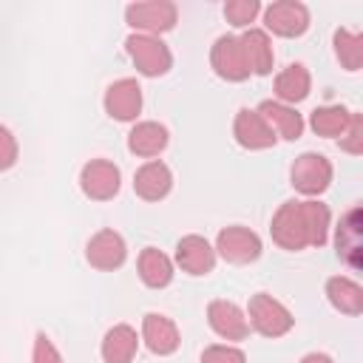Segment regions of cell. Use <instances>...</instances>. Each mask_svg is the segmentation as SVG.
I'll use <instances>...</instances> for the list:
<instances>
[{
	"label": "cell",
	"mask_w": 363,
	"mask_h": 363,
	"mask_svg": "<svg viewBox=\"0 0 363 363\" xmlns=\"http://www.w3.org/2000/svg\"><path fill=\"white\" fill-rule=\"evenodd\" d=\"M119 167L108 159H91L79 173V187L94 201H108L119 193Z\"/></svg>",
	"instance_id": "obj_7"
},
{
	"label": "cell",
	"mask_w": 363,
	"mask_h": 363,
	"mask_svg": "<svg viewBox=\"0 0 363 363\" xmlns=\"http://www.w3.org/2000/svg\"><path fill=\"white\" fill-rule=\"evenodd\" d=\"M17 162V139L6 125H0V170H9Z\"/></svg>",
	"instance_id": "obj_31"
},
{
	"label": "cell",
	"mask_w": 363,
	"mask_h": 363,
	"mask_svg": "<svg viewBox=\"0 0 363 363\" xmlns=\"http://www.w3.org/2000/svg\"><path fill=\"white\" fill-rule=\"evenodd\" d=\"M142 340H145V346L153 354H162V357L173 354L179 349V343H182L176 323L170 318H164V315H156V312L145 315V320H142Z\"/></svg>",
	"instance_id": "obj_16"
},
{
	"label": "cell",
	"mask_w": 363,
	"mask_h": 363,
	"mask_svg": "<svg viewBox=\"0 0 363 363\" xmlns=\"http://www.w3.org/2000/svg\"><path fill=\"white\" fill-rule=\"evenodd\" d=\"M329 207L320 201H284L272 216L269 233L272 241L289 252L323 247L329 235Z\"/></svg>",
	"instance_id": "obj_1"
},
{
	"label": "cell",
	"mask_w": 363,
	"mask_h": 363,
	"mask_svg": "<svg viewBox=\"0 0 363 363\" xmlns=\"http://www.w3.org/2000/svg\"><path fill=\"white\" fill-rule=\"evenodd\" d=\"M170 187H173V173H170V167L164 164V162H145L136 173H133V190H136V196L139 199H145V201H159V199H164L167 193H170Z\"/></svg>",
	"instance_id": "obj_14"
},
{
	"label": "cell",
	"mask_w": 363,
	"mask_h": 363,
	"mask_svg": "<svg viewBox=\"0 0 363 363\" xmlns=\"http://www.w3.org/2000/svg\"><path fill=\"white\" fill-rule=\"evenodd\" d=\"M105 111L116 122H133L142 111V88L136 79L125 77L108 85L105 91Z\"/></svg>",
	"instance_id": "obj_10"
},
{
	"label": "cell",
	"mask_w": 363,
	"mask_h": 363,
	"mask_svg": "<svg viewBox=\"0 0 363 363\" xmlns=\"http://www.w3.org/2000/svg\"><path fill=\"white\" fill-rule=\"evenodd\" d=\"M136 349H139V337H136V329L128 323L111 326L102 337V360L105 363H130L136 357Z\"/></svg>",
	"instance_id": "obj_18"
},
{
	"label": "cell",
	"mask_w": 363,
	"mask_h": 363,
	"mask_svg": "<svg viewBox=\"0 0 363 363\" xmlns=\"http://www.w3.org/2000/svg\"><path fill=\"white\" fill-rule=\"evenodd\" d=\"M233 136H235V142H238L241 147H247V150H267V147H272L275 139H278V136L269 130V125L261 119V113L252 111V108H241V111L235 113Z\"/></svg>",
	"instance_id": "obj_12"
},
{
	"label": "cell",
	"mask_w": 363,
	"mask_h": 363,
	"mask_svg": "<svg viewBox=\"0 0 363 363\" xmlns=\"http://www.w3.org/2000/svg\"><path fill=\"white\" fill-rule=\"evenodd\" d=\"M309 88H312V77L306 71V65L301 62H292L286 65L278 77H275V96L281 99V105H295V102H303L309 96Z\"/></svg>",
	"instance_id": "obj_20"
},
{
	"label": "cell",
	"mask_w": 363,
	"mask_h": 363,
	"mask_svg": "<svg viewBox=\"0 0 363 363\" xmlns=\"http://www.w3.org/2000/svg\"><path fill=\"white\" fill-rule=\"evenodd\" d=\"M292 187L303 196H320L332 184V162L323 153H301L289 170Z\"/></svg>",
	"instance_id": "obj_5"
},
{
	"label": "cell",
	"mask_w": 363,
	"mask_h": 363,
	"mask_svg": "<svg viewBox=\"0 0 363 363\" xmlns=\"http://www.w3.org/2000/svg\"><path fill=\"white\" fill-rule=\"evenodd\" d=\"M207 320L213 326V332L224 340H244L250 335V323H247V315L233 303V301H224V298H216L210 301L207 306Z\"/></svg>",
	"instance_id": "obj_13"
},
{
	"label": "cell",
	"mask_w": 363,
	"mask_h": 363,
	"mask_svg": "<svg viewBox=\"0 0 363 363\" xmlns=\"http://www.w3.org/2000/svg\"><path fill=\"white\" fill-rule=\"evenodd\" d=\"M31 363H62V354L57 352V346L51 343V337H48V335H43V332L34 337Z\"/></svg>",
	"instance_id": "obj_30"
},
{
	"label": "cell",
	"mask_w": 363,
	"mask_h": 363,
	"mask_svg": "<svg viewBox=\"0 0 363 363\" xmlns=\"http://www.w3.org/2000/svg\"><path fill=\"white\" fill-rule=\"evenodd\" d=\"M201 363H247L244 352L227 343H213L201 352Z\"/></svg>",
	"instance_id": "obj_28"
},
{
	"label": "cell",
	"mask_w": 363,
	"mask_h": 363,
	"mask_svg": "<svg viewBox=\"0 0 363 363\" xmlns=\"http://www.w3.org/2000/svg\"><path fill=\"white\" fill-rule=\"evenodd\" d=\"M216 250L230 264H250V261H255L261 255V238L250 227L233 224V227H224L218 233Z\"/></svg>",
	"instance_id": "obj_8"
},
{
	"label": "cell",
	"mask_w": 363,
	"mask_h": 363,
	"mask_svg": "<svg viewBox=\"0 0 363 363\" xmlns=\"http://www.w3.org/2000/svg\"><path fill=\"white\" fill-rule=\"evenodd\" d=\"M335 54H337V60L346 71H360V65H363V37L349 31V28H337L335 31Z\"/></svg>",
	"instance_id": "obj_26"
},
{
	"label": "cell",
	"mask_w": 363,
	"mask_h": 363,
	"mask_svg": "<svg viewBox=\"0 0 363 363\" xmlns=\"http://www.w3.org/2000/svg\"><path fill=\"white\" fill-rule=\"evenodd\" d=\"M85 258L96 269H116L128 258L125 238L116 230H99L96 235H91V241L85 247Z\"/></svg>",
	"instance_id": "obj_11"
},
{
	"label": "cell",
	"mask_w": 363,
	"mask_h": 363,
	"mask_svg": "<svg viewBox=\"0 0 363 363\" xmlns=\"http://www.w3.org/2000/svg\"><path fill=\"white\" fill-rule=\"evenodd\" d=\"M176 264L190 275H207L216 267V250L201 235H184L176 244Z\"/></svg>",
	"instance_id": "obj_15"
},
{
	"label": "cell",
	"mask_w": 363,
	"mask_h": 363,
	"mask_svg": "<svg viewBox=\"0 0 363 363\" xmlns=\"http://www.w3.org/2000/svg\"><path fill=\"white\" fill-rule=\"evenodd\" d=\"M247 315H250L247 323L264 337H281L295 326V318L289 315V309L267 292H258V295L250 298Z\"/></svg>",
	"instance_id": "obj_2"
},
{
	"label": "cell",
	"mask_w": 363,
	"mask_h": 363,
	"mask_svg": "<svg viewBox=\"0 0 363 363\" xmlns=\"http://www.w3.org/2000/svg\"><path fill=\"white\" fill-rule=\"evenodd\" d=\"M210 65L213 71L227 79V82H244L250 77V65H247V57H244V48H241V40L233 37V34H224L213 43V51H210Z\"/></svg>",
	"instance_id": "obj_6"
},
{
	"label": "cell",
	"mask_w": 363,
	"mask_h": 363,
	"mask_svg": "<svg viewBox=\"0 0 363 363\" xmlns=\"http://www.w3.org/2000/svg\"><path fill=\"white\" fill-rule=\"evenodd\" d=\"M258 11H261V3L258 0H230V3H224V17L233 26H238V28L250 26Z\"/></svg>",
	"instance_id": "obj_27"
},
{
	"label": "cell",
	"mask_w": 363,
	"mask_h": 363,
	"mask_svg": "<svg viewBox=\"0 0 363 363\" xmlns=\"http://www.w3.org/2000/svg\"><path fill=\"white\" fill-rule=\"evenodd\" d=\"M340 150L354 153V156L363 150V119H360V113L349 116V125H346V130L340 136Z\"/></svg>",
	"instance_id": "obj_29"
},
{
	"label": "cell",
	"mask_w": 363,
	"mask_h": 363,
	"mask_svg": "<svg viewBox=\"0 0 363 363\" xmlns=\"http://www.w3.org/2000/svg\"><path fill=\"white\" fill-rule=\"evenodd\" d=\"M301 363H335L329 354H323V352H309L306 357H301Z\"/></svg>",
	"instance_id": "obj_32"
},
{
	"label": "cell",
	"mask_w": 363,
	"mask_h": 363,
	"mask_svg": "<svg viewBox=\"0 0 363 363\" xmlns=\"http://www.w3.org/2000/svg\"><path fill=\"white\" fill-rule=\"evenodd\" d=\"M258 113H261V119L269 125V130H272L275 136L289 139V142L301 139V133H303V119H301V113H298L295 108L281 105V102H272V99H264V102L258 105Z\"/></svg>",
	"instance_id": "obj_17"
},
{
	"label": "cell",
	"mask_w": 363,
	"mask_h": 363,
	"mask_svg": "<svg viewBox=\"0 0 363 363\" xmlns=\"http://www.w3.org/2000/svg\"><path fill=\"white\" fill-rule=\"evenodd\" d=\"M125 48L130 54V60L136 62V68L145 74V77H162L170 71L173 65V54L170 48L159 40V37H150V34H130L125 40Z\"/></svg>",
	"instance_id": "obj_4"
},
{
	"label": "cell",
	"mask_w": 363,
	"mask_h": 363,
	"mask_svg": "<svg viewBox=\"0 0 363 363\" xmlns=\"http://www.w3.org/2000/svg\"><path fill=\"white\" fill-rule=\"evenodd\" d=\"M337 255L352 267H360V210H349L337 227Z\"/></svg>",
	"instance_id": "obj_24"
},
{
	"label": "cell",
	"mask_w": 363,
	"mask_h": 363,
	"mask_svg": "<svg viewBox=\"0 0 363 363\" xmlns=\"http://www.w3.org/2000/svg\"><path fill=\"white\" fill-rule=\"evenodd\" d=\"M125 20L139 34H162L170 31L179 20V9L170 0H147V3H130L125 9Z\"/></svg>",
	"instance_id": "obj_3"
},
{
	"label": "cell",
	"mask_w": 363,
	"mask_h": 363,
	"mask_svg": "<svg viewBox=\"0 0 363 363\" xmlns=\"http://www.w3.org/2000/svg\"><path fill=\"white\" fill-rule=\"evenodd\" d=\"M349 116L352 111H346L343 105H320L309 113V125L318 136H326V139H340L346 125H349Z\"/></svg>",
	"instance_id": "obj_25"
},
{
	"label": "cell",
	"mask_w": 363,
	"mask_h": 363,
	"mask_svg": "<svg viewBox=\"0 0 363 363\" xmlns=\"http://www.w3.org/2000/svg\"><path fill=\"white\" fill-rule=\"evenodd\" d=\"M326 298L343 315H360L363 312V286L346 275H335L326 281Z\"/></svg>",
	"instance_id": "obj_21"
},
{
	"label": "cell",
	"mask_w": 363,
	"mask_h": 363,
	"mask_svg": "<svg viewBox=\"0 0 363 363\" xmlns=\"http://www.w3.org/2000/svg\"><path fill=\"white\" fill-rule=\"evenodd\" d=\"M238 40H241V48H244V57H247L250 74L267 77V74L272 71V62H275L272 43H269L267 31H261V28H247Z\"/></svg>",
	"instance_id": "obj_19"
},
{
	"label": "cell",
	"mask_w": 363,
	"mask_h": 363,
	"mask_svg": "<svg viewBox=\"0 0 363 363\" xmlns=\"http://www.w3.org/2000/svg\"><path fill=\"white\" fill-rule=\"evenodd\" d=\"M264 23L278 37H301L309 28V9L298 0H278L267 6Z\"/></svg>",
	"instance_id": "obj_9"
},
{
	"label": "cell",
	"mask_w": 363,
	"mask_h": 363,
	"mask_svg": "<svg viewBox=\"0 0 363 363\" xmlns=\"http://www.w3.org/2000/svg\"><path fill=\"white\" fill-rule=\"evenodd\" d=\"M167 147V128L159 122H139L128 133V150L136 156H159Z\"/></svg>",
	"instance_id": "obj_22"
},
{
	"label": "cell",
	"mask_w": 363,
	"mask_h": 363,
	"mask_svg": "<svg viewBox=\"0 0 363 363\" xmlns=\"http://www.w3.org/2000/svg\"><path fill=\"white\" fill-rule=\"evenodd\" d=\"M139 278L145 286L150 289H162L173 281V261L156 250V247H145L142 255H139Z\"/></svg>",
	"instance_id": "obj_23"
}]
</instances>
